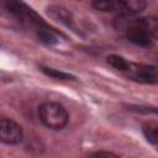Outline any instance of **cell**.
I'll return each instance as SVG.
<instances>
[{"mask_svg":"<svg viewBox=\"0 0 158 158\" xmlns=\"http://www.w3.org/2000/svg\"><path fill=\"white\" fill-rule=\"evenodd\" d=\"M1 5L5 12L11 15L25 27L33 28L35 32L42 27L48 26L43 19L22 0H1Z\"/></svg>","mask_w":158,"mask_h":158,"instance_id":"1","label":"cell"},{"mask_svg":"<svg viewBox=\"0 0 158 158\" xmlns=\"http://www.w3.org/2000/svg\"><path fill=\"white\" fill-rule=\"evenodd\" d=\"M93 157H117L118 154L112 153V152H106V151H98L91 154Z\"/></svg>","mask_w":158,"mask_h":158,"instance_id":"14","label":"cell"},{"mask_svg":"<svg viewBox=\"0 0 158 158\" xmlns=\"http://www.w3.org/2000/svg\"><path fill=\"white\" fill-rule=\"evenodd\" d=\"M142 133L144 138L153 146L158 148V126L156 125H143Z\"/></svg>","mask_w":158,"mask_h":158,"instance_id":"12","label":"cell"},{"mask_svg":"<svg viewBox=\"0 0 158 158\" xmlns=\"http://www.w3.org/2000/svg\"><path fill=\"white\" fill-rule=\"evenodd\" d=\"M106 62L112 68H115V69H117L120 72H126V69L128 68V64H130V62L127 59H125L122 56H118V54H110V56H107Z\"/></svg>","mask_w":158,"mask_h":158,"instance_id":"11","label":"cell"},{"mask_svg":"<svg viewBox=\"0 0 158 158\" xmlns=\"http://www.w3.org/2000/svg\"><path fill=\"white\" fill-rule=\"evenodd\" d=\"M93 7L101 12L126 14L125 0H93Z\"/></svg>","mask_w":158,"mask_h":158,"instance_id":"7","label":"cell"},{"mask_svg":"<svg viewBox=\"0 0 158 158\" xmlns=\"http://www.w3.org/2000/svg\"><path fill=\"white\" fill-rule=\"evenodd\" d=\"M23 138L22 127L11 118L1 117L0 120V139L5 144H19Z\"/></svg>","mask_w":158,"mask_h":158,"instance_id":"4","label":"cell"},{"mask_svg":"<svg viewBox=\"0 0 158 158\" xmlns=\"http://www.w3.org/2000/svg\"><path fill=\"white\" fill-rule=\"evenodd\" d=\"M40 69H41V72H42L43 74H46L47 77H51V78H53V79H58V80H72V79H75L74 75H72V74H69V73H65V72H63V70L52 68V67L41 65Z\"/></svg>","mask_w":158,"mask_h":158,"instance_id":"10","label":"cell"},{"mask_svg":"<svg viewBox=\"0 0 158 158\" xmlns=\"http://www.w3.org/2000/svg\"><path fill=\"white\" fill-rule=\"evenodd\" d=\"M36 36H37L38 41L41 43L46 44V46H56L60 41L58 33L53 28H51L49 26H46V27H42V28L37 30Z\"/></svg>","mask_w":158,"mask_h":158,"instance_id":"8","label":"cell"},{"mask_svg":"<svg viewBox=\"0 0 158 158\" xmlns=\"http://www.w3.org/2000/svg\"><path fill=\"white\" fill-rule=\"evenodd\" d=\"M136 110L139 111V112H151V114L158 115V107H141V106H137Z\"/></svg>","mask_w":158,"mask_h":158,"instance_id":"15","label":"cell"},{"mask_svg":"<svg viewBox=\"0 0 158 158\" xmlns=\"http://www.w3.org/2000/svg\"><path fill=\"white\" fill-rule=\"evenodd\" d=\"M38 116L41 122L51 130H62L69 121L67 109L54 101H46L38 106Z\"/></svg>","mask_w":158,"mask_h":158,"instance_id":"2","label":"cell"},{"mask_svg":"<svg viewBox=\"0 0 158 158\" xmlns=\"http://www.w3.org/2000/svg\"><path fill=\"white\" fill-rule=\"evenodd\" d=\"M46 12H47V15H48L52 20H54L56 22H58V23H60V25L68 27L69 30L74 31L75 33H80L79 30H78V26H77V23H75V21H74L73 14H72L67 7H64V6H62V5L52 4V5H49V6L46 7Z\"/></svg>","mask_w":158,"mask_h":158,"instance_id":"5","label":"cell"},{"mask_svg":"<svg viewBox=\"0 0 158 158\" xmlns=\"http://www.w3.org/2000/svg\"><path fill=\"white\" fill-rule=\"evenodd\" d=\"M138 21H139V25L149 33L152 38L158 40V17L147 16V17L138 19Z\"/></svg>","mask_w":158,"mask_h":158,"instance_id":"9","label":"cell"},{"mask_svg":"<svg viewBox=\"0 0 158 158\" xmlns=\"http://www.w3.org/2000/svg\"><path fill=\"white\" fill-rule=\"evenodd\" d=\"M125 5H126V14L136 15L142 12L146 9L147 1L146 0H125Z\"/></svg>","mask_w":158,"mask_h":158,"instance_id":"13","label":"cell"},{"mask_svg":"<svg viewBox=\"0 0 158 158\" xmlns=\"http://www.w3.org/2000/svg\"><path fill=\"white\" fill-rule=\"evenodd\" d=\"M126 33V38L139 47H149L152 44V37L149 36V33L139 25L138 19H133L132 22L130 23V26L125 30Z\"/></svg>","mask_w":158,"mask_h":158,"instance_id":"6","label":"cell"},{"mask_svg":"<svg viewBox=\"0 0 158 158\" xmlns=\"http://www.w3.org/2000/svg\"><path fill=\"white\" fill-rule=\"evenodd\" d=\"M123 73L128 79L137 83H142V84L158 83V69L153 65L130 62L128 68Z\"/></svg>","mask_w":158,"mask_h":158,"instance_id":"3","label":"cell"}]
</instances>
